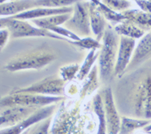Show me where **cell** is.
<instances>
[{"instance_id":"1","label":"cell","mask_w":151,"mask_h":134,"mask_svg":"<svg viewBox=\"0 0 151 134\" xmlns=\"http://www.w3.org/2000/svg\"><path fill=\"white\" fill-rule=\"evenodd\" d=\"M55 58V53L50 51H33L14 57L5 66V69L11 72L40 69L52 62Z\"/></svg>"},{"instance_id":"2","label":"cell","mask_w":151,"mask_h":134,"mask_svg":"<svg viewBox=\"0 0 151 134\" xmlns=\"http://www.w3.org/2000/svg\"><path fill=\"white\" fill-rule=\"evenodd\" d=\"M117 38L110 27L104 31L103 45L99 54L100 75L104 80H108L114 72L116 63Z\"/></svg>"},{"instance_id":"3","label":"cell","mask_w":151,"mask_h":134,"mask_svg":"<svg viewBox=\"0 0 151 134\" xmlns=\"http://www.w3.org/2000/svg\"><path fill=\"white\" fill-rule=\"evenodd\" d=\"M1 29L6 28L9 30L11 35L14 38L20 37H29V36H46L49 38H57V39L65 40L69 41L64 37L48 31L47 29H42L40 27H34L28 22L22 20L13 19L9 17L1 18Z\"/></svg>"},{"instance_id":"4","label":"cell","mask_w":151,"mask_h":134,"mask_svg":"<svg viewBox=\"0 0 151 134\" xmlns=\"http://www.w3.org/2000/svg\"><path fill=\"white\" fill-rule=\"evenodd\" d=\"M60 96H44V95L33 94L27 93H14L2 97L1 100V107L7 108L12 106L38 107L47 105L51 103L61 100Z\"/></svg>"},{"instance_id":"5","label":"cell","mask_w":151,"mask_h":134,"mask_svg":"<svg viewBox=\"0 0 151 134\" xmlns=\"http://www.w3.org/2000/svg\"><path fill=\"white\" fill-rule=\"evenodd\" d=\"M65 81L60 78L55 76L47 78L42 81L32 84L31 86L23 89L16 90L14 93H27L44 96H60L64 93Z\"/></svg>"},{"instance_id":"6","label":"cell","mask_w":151,"mask_h":134,"mask_svg":"<svg viewBox=\"0 0 151 134\" xmlns=\"http://www.w3.org/2000/svg\"><path fill=\"white\" fill-rule=\"evenodd\" d=\"M89 13L83 4L76 2L73 10V15L72 18L69 19L64 24L66 29L73 32L76 35L80 34L82 36H88L90 34V21L88 18Z\"/></svg>"},{"instance_id":"7","label":"cell","mask_w":151,"mask_h":134,"mask_svg":"<svg viewBox=\"0 0 151 134\" xmlns=\"http://www.w3.org/2000/svg\"><path fill=\"white\" fill-rule=\"evenodd\" d=\"M55 105H51L38 109L29 117L22 120L16 125L1 130V134H22L24 131L29 129L28 127L34 125L41 120L48 118L55 110Z\"/></svg>"},{"instance_id":"8","label":"cell","mask_w":151,"mask_h":134,"mask_svg":"<svg viewBox=\"0 0 151 134\" xmlns=\"http://www.w3.org/2000/svg\"><path fill=\"white\" fill-rule=\"evenodd\" d=\"M103 98L107 134H119L120 130L121 121L114 105L110 88L104 90Z\"/></svg>"},{"instance_id":"9","label":"cell","mask_w":151,"mask_h":134,"mask_svg":"<svg viewBox=\"0 0 151 134\" xmlns=\"http://www.w3.org/2000/svg\"><path fill=\"white\" fill-rule=\"evenodd\" d=\"M135 47V40L134 38L121 36L119 41V48L117 54L114 75L121 77L125 68L130 63L132 54Z\"/></svg>"},{"instance_id":"10","label":"cell","mask_w":151,"mask_h":134,"mask_svg":"<svg viewBox=\"0 0 151 134\" xmlns=\"http://www.w3.org/2000/svg\"><path fill=\"white\" fill-rule=\"evenodd\" d=\"M37 111L36 107H7L1 112V126L12 127L25 120Z\"/></svg>"},{"instance_id":"11","label":"cell","mask_w":151,"mask_h":134,"mask_svg":"<svg viewBox=\"0 0 151 134\" xmlns=\"http://www.w3.org/2000/svg\"><path fill=\"white\" fill-rule=\"evenodd\" d=\"M74 9L72 7H63V8H46L42 9L37 8L28 10L21 14L14 16H11V18L17 20H27V19H40L43 17H50V16L58 15V14H69L73 11Z\"/></svg>"},{"instance_id":"12","label":"cell","mask_w":151,"mask_h":134,"mask_svg":"<svg viewBox=\"0 0 151 134\" xmlns=\"http://www.w3.org/2000/svg\"><path fill=\"white\" fill-rule=\"evenodd\" d=\"M39 5L37 1H14L4 3L1 2L0 5V13L2 16H14L21 14L24 11L30 10L31 9Z\"/></svg>"},{"instance_id":"13","label":"cell","mask_w":151,"mask_h":134,"mask_svg":"<svg viewBox=\"0 0 151 134\" xmlns=\"http://www.w3.org/2000/svg\"><path fill=\"white\" fill-rule=\"evenodd\" d=\"M88 13L90 17V24L92 31L95 36L98 37V41L103 37V31L104 28L105 22L104 16L98 9L95 1H91L89 3Z\"/></svg>"},{"instance_id":"14","label":"cell","mask_w":151,"mask_h":134,"mask_svg":"<svg viewBox=\"0 0 151 134\" xmlns=\"http://www.w3.org/2000/svg\"><path fill=\"white\" fill-rule=\"evenodd\" d=\"M122 14L126 17V21L132 23L140 29L151 28V14L144 13L137 9L124 11Z\"/></svg>"},{"instance_id":"15","label":"cell","mask_w":151,"mask_h":134,"mask_svg":"<svg viewBox=\"0 0 151 134\" xmlns=\"http://www.w3.org/2000/svg\"><path fill=\"white\" fill-rule=\"evenodd\" d=\"M115 31L117 34L121 35L122 36H125L132 38H139L144 35L143 29L137 27L134 24L125 21L119 25L116 26Z\"/></svg>"},{"instance_id":"16","label":"cell","mask_w":151,"mask_h":134,"mask_svg":"<svg viewBox=\"0 0 151 134\" xmlns=\"http://www.w3.org/2000/svg\"><path fill=\"white\" fill-rule=\"evenodd\" d=\"M70 13L58 14V15L50 16V17H43L40 19H34L32 21V22L37 25L40 28L46 29V28L48 26H60L61 24H65L70 18Z\"/></svg>"},{"instance_id":"17","label":"cell","mask_w":151,"mask_h":134,"mask_svg":"<svg viewBox=\"0 0 151 134\" xmlns=\"http://www.w3.org/2000/svg\"><path fill=\"white\" fill-rule=\"evenodd\" d=\"M93 106H94V112L98 116V120H99L97 134H107L104 102L102 100V97L99 94L94 96V100H93Z\"/></svg>"},{"instance_id":"18","label":"cell","mask_w":151,"mask_h":134,"mask_svg":"<svg viewBox=\"0 0 151 134\" xmlns=\"http://www.w3.org/2000/svg\"><path fill=\"white\" fill-rule=\"evenodd\" d=\"M151 51V33H148L147 35L144 36V38H141L139 43L136 47L135 51L134 52L132 60L131 61L132 64H134L138 60L142 59L143 57L147 54L149 52Z\"/></svg>"},{"instance_id":"19","label":"cell","mask_w":151,"mask_h":134,"mask_svg":"<svg viewBox=\"0 0 151 134\" xmlns=\"http://www.w3.org/2000/svg\"><path fill=\"white\" fill-rule=\"evenodd\" d=\"M148 123H149L148 120H137V119L122 117L120 130L119 134H132L136 129L147 125Z\"/></svg>"},{"instance_id":"20","label":"cell","mask_w":151,"mask_h":134,"mask_svg":"<svg viewBox=\"0 0 151 134\" xmlns=\"http://www.w3.org/2000/svg\"><path fill=\"white\" fill-rule=\"evenodd\" d=\"M96 50L97 49H92V50H91V51L88 53V54L86 57L83 66L79 69V72L76 75V78H77V79L79 80V81H82L85 78L87 77L88 74L89 73L90 70L91 69V67H92L94 62H95V60L99 57L100 51H98L96 53Z\"/></svg>"},{"instance_id":"21","label":"cell","mask_w":151,"mask_h":134,"mask_svg":"<svg viewBox=\"0 0 151 134\" xmlns=\"http://www.w3.org/2000/svg\"><path fill=\"white\" fill-rule=\"evenodd\" d=\"M95 2L104 17H106L109 21L114 23H120V24L126 21V17L122 13H117L114 10L110 9L108 6H106L104 3H102L99 1H95Z\"/></svg>"},{"instance_id":"22","label":"cell","mask_w":151,"mask_h":134,"mask_svg":"<svg viewBox=\"0 0 151 134\" xmlns=\"http://www.w3.org/2000/svg\"><path fill=\"white\" fill-rule=\"evenodd\" d=\"M96 66H94L92 68L91 74L88 75L86 77L85 84L83 87V90L81 91V96H86V94H89L91 93V91H94L96 88Z\"/></svg>"},{"instance_id":"23","label":"cell","mask_w":151,"mask_h":134,"mask_svg":"<svg viewBox=\"0 0 151 134\" xmlns=\"http://www.w3.org/2000/svg\"><path fill=\"white\" fill-rule=\"evenodd\" d=\"M51 118H46L34 124L28 129L27 134H48Z\"/></svg>"},{"instance_id":"24","label":"cell","mask_w":151,"mask_h":134,"mask_svg":"<svg viewBox=\"0 0 151 134\" xmlns=\"http://www.w3.org/2000/svg\"><path fill=\"white\" fill-rule=\"evenodd\" d=\"M69 42L71 44L77 45V46L82 47V48H87V49H98L101 46V45L99 43V41L93 39L91 37H86L84 38H82L79 41H70L69 40Z\"/></svg>"},{"instance_id":"25","label":"cell","mask_w":151,"mask_h":134,"mask_svg":"<svg viewBox=\"0 0 151 134\" xmlns=\"http://www.w3.org/2000/svg\"><path fill=\"white\" fill-rule=\"evenodd\" d=\"M79 67L78 64H71L67 66L62 67L60 69V76L61 78L64 81H70L79 71Z\"/></svg>"},{"instance_id":"26","label":"cell","mask_w":151,"mask_h":134,"mask_svg":"<svg viewBox=\"0 0 151 134\" xmlns=\"http://www.w3.org/2000/svg\"><path fill=\"white\" fill-rule=\"evenodd\" d=\"M75 1H66V0H49V1H37L39 7L45 6L48 8H63L67 7V5H71Z\"/></svg>"},{"instance_id":"27","label":"cell","mask_w":151,"mask_h":134,"mask_svg":"<svg viewBox=\"0 0 151 134\" xmlns=\"http://www.w3.org/2000/svg\"><path fill=\"white\" fill-rule=\"evenodd\" d=\"M105 5L110 9L116 11H120L126 9L129 7L130 3L127 1H104Z\"/></svg>"},{"instance_id":"28","label":"cell","mask_w":151,"mask_h":134,"mask_svg":"<svg viewBox=\"0 0 151 134\" xmlns=\"http://www.w3.org/2000/svg\"><path fill=\"white\" fill-rule=\"evenodd\" d=\"M9 34H10V32L8 29H6V28L1 29V31H0V48L2 50L7 43Z\"/></svg>"},{"instance_id":"29","label":"cell","mask_w":151,"mask_h":134,"mask_svg":"<svg viewBox=\"0 0 151 134\" xmlns=\"http://www.w3.org/2000/svg\"><path fill=\"white\" fill-rule=\"evenodd\" d=\"M150 130H151V124L150 125L147 126V127H146V128H145V131H147V132H150Z\"/></svg>"},{"instance_id":"30","label":"cell","mask_w":151,"mask_h":134,"mask_svg":"<svg viewBox=\"0 0 151 134\" xmlns=\"http://www.w3.org/2000/svg\"><path fill=\"white\" fill-rule=\"evenodd\" d=\"M28 133V129L26 131H24V133H23L22 134H27Z\"/></svg>"}]
</instances>
